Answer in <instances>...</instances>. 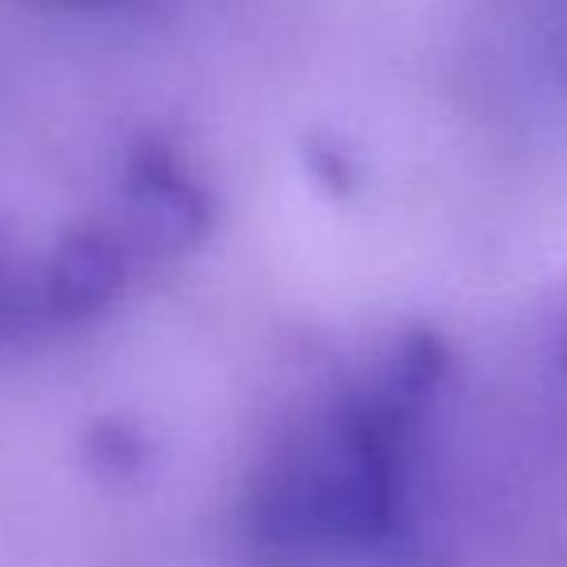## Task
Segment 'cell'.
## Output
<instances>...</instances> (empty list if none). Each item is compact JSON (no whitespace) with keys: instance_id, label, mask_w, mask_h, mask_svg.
Returning a JSON list of instances; mask_svg holds the SVG:
<instances>
[{"instance_id":"obj_1","label":"cell","mask_w":567,"mask_h":567,"mask_svg":"<svg viewBox=\"0 0 567 567\" xmlns=\"http://www.w3.org/2000/svg\"><path fill=\"white\" fill-rule=\"evenodd\" d=\"M214 226L206 187L167 144L144 141L125 164V237L156 257H183Z\"/></svg>"},{"instance_id":"obj_2","label":"cell","mask_w":567,"mask_h":567,"mask_svg":"<svg viewBox=\"0 0 567 567\" xmlns=\"http://www.w3.org/2000/svg\"><path fill=\"white\" fill-rule=\"evenodd\" d=\"M128 280V237L105 226H79L59 241L43 272V303L55 319L82 323L110 308Z\"/></svg>"},{"instance_id":"obj_3","label":"cell","mask_w":567,"mask_h":567,"mask_svg":"<svg viewBox=\"0 0 567 567\" xmlns=\"http://www.w3.org/2000/svg\"><path fill=\"white\" fill-rule=\"evenodd\" d=\"M86 466L105 482H125L136 478L144 471V458H148V443L141 440L133 424H121V420H102V424L90 427L86 435Z\"/></svg>"},{"instance_id":"obj_4","label":"cell","mask_w":567,"mask_h":567,"mask_svg":"<svg viewBox=\"0 0 567 567\" xmlns=\"http://www.w3.org/2000/svg\"><path fill=\"white\" fill-rule=\"evenodd\" d=\"M303 156H308L311 175H316L331 195H350V190H354V159H350V152L342 148L334 136H308Z\"/></svg>"},{"instance_id":"obj_5","label":"cell","mask_w":567,"mask_h":567,"mask_svg":"<svg viewBox=\"0 0 567 567\" xmlns=\"http://www.w3.org/2000/svg\"><path fill=\"white\" fill-rule=\"evenodd\" d=\"M544 334H548V354L556 370L567 381V276L551 288L548 296V316H544Z\"/></svg>"}]
</instances>
